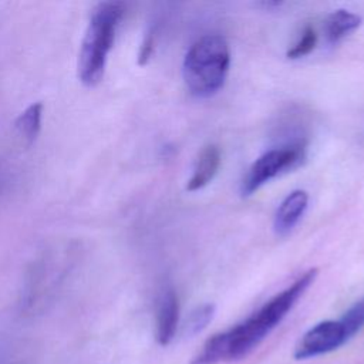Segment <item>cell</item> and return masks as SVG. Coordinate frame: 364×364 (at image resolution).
Here are the masks:
<instances>
[{
    "instance_id": "6da1fadb",
    "label": "cell",
    "mask_w": 364,
    "mask_h": 364,
    "mask_svg": "<svg viewBox=\"0 0 364 364\" xmlns=\"http://www.w3.org/2000/svg\"><path fill=\"white\" fill-rule=\"evenodd\" d=\"M317 276V269L303 273L237 326L206 340L191 364H219L246 357L286 317Z\"/></svg>"
},
{
    "instance_id": "4fadbf2b",
    "label": "cell",
    "mask_w": 364,
    "mask_h": 364,
    "mask_svg": "<svg viewBox=\"0 0 364 364\" xmlns=\"http://www.w3.org/2000/svg\"><path fill=\"white\" fill-rule=\"evenodd\" d=\"M340 320L344 323L350 337H353L364 326V299L353 304Z\"/></svg>"
},
{
    "instance_id": "8fae6325",
    "label": "cell",
    "mask_w": 364,
    "mask_h": 364,
    "mask_svg": "<svg viewBox=\"0 0 364 364\" xmlns=\"http://www.w3.org/2000/svg\"><path fill=\"white\" fill-rule=\"evenodd\" d=\"M213 314H215V306L213 304H202V306L196 307L191 313V316H189V318L185 324L186 334L193 336L196 333H200L209 324Z\"/></svg>"
},
{
    "instance_id": "7c38bea8",
    "label": "cell",
    "mask_w": 364,
    "mask_h": 364,
    "mask_svg": "<svg viewBox=\"0 0 364 364\" xmlns=\"http://www.w3.org/2000/svg\"><path fill=\"white\" fill-rule=\"evenodd\" d=\"M317 44V33L311 26H307L299 38V41L287 51L289 58H301L310 54Z\"/></svg>"
},
{
    "instance_id": "8992f818",
    "label": "cell",
    "mask_w": 364,
    "mask_h": 364,
    "mask_svg": "<svg viewBox=\"0 0 364 364\" xmlns=\"http://www.w3.org/2000/svg\"><path fill=\"white\" fill-rule=\"evenodd\" d=\"M309 203V195L306 191L296 189L290 192L279 205L274 220H273V228L274 232L280 236L287 235L289 232L293 230V228L299 223L301 216L304 215Z\"/></svg>"
},
{
    "instance_id": "277c9868",
    "label": "cell",
    "mask_w": 364,
    "mask_h": 364,
    "mask_svg": "<svg viewBox=\"0 0 364 364\" xmlns=\"http://www.w3.org/2000/svg\"><path fill=\"white\" fill-rule=\"evenodd\" d=\"M306 156V142L293 141L284 146L270 149L260 155L249 168L242 182V193L252 195L260 186L287 169L296 168Z\"/></svg>"
},
{
    "instance_id": "9c48e42d",
    "label": "cell",
    "mask_w": 364,
    "mask_h": 364,
    "mask_svg": "<svg viewBox=\"0 0 364 364\" xmlns=\"http://www.w3.org/2000/svg\"><path fill=\"white\" fill-rule=\"evenodd\" d=\"M363 18L348 10L340 9L330 13L324 23V33L330 43H337L354 30H357L361 24Z\"/></svg>"
},
{
    "instance_id": "52a82bcc",
    "label": "cell",
    "mask_w": 364,
    "mask_h": 364,
    "mask_svg": "<svg viewBox=\"0 0 364 364\" xmlns=\"http://www.w3.org/2000/svg\"><path fill=\"white\" fill-rule=\"evenodd\" d=\"M179 321V301L172 289L165 290L156 307V340L161 346H166L175 337Z\"/></svg>"
},
{
    "instance_id": "ba28073f",
    "label": "cell",
    "mask_w": 364,
    "mask_h": 364,
    "mask_svg": "<svg viewBox=\"0 0 364 364\" xmlns=\"http://www.w3.org/2000/svg\"><path fill=\"white\" fill-rule=\"evenodd\" d=\"M220 165V151L216 145L205 146L195 164L192 176L186 183V189L189 192L199 191L205 188L216 175Z\"/></svg>"
},
{
    "instance_id": "7a4b0ae2",
    "label": "cell",
    "mask_w": 364,
    "mask_h": 364,
    "mask_svg": "<svg viewBox=\"0 0 364 364\" xmlns=\"http://www.w3.org/2000/svg\"><path fill=\"white\" fill-rule=\"evenodd\" d=\"M122 16L124 4L118 1H104L92 10L78 54V78L84 85L101 81Z\"/></svg>"
},
{
    "instance_id": "5b68a950",
    "label": "cell",
    "mask_w": 364,
    "mask_h": 364,
    "mask_svg": "<svg viewBox=\"0 0 364 364\" xmlns=\"http://www.w3.org/2000/svg\"><path fill=\"white\" fill-rule=\"evenodd\" d=\"M350 338L341 320H326L303 334L294 350V357L297 360L314 358L337 350Z\"/></svg>"
},
{
    "instance_id": "30bf717a",
    "label": "cell",
    "mask_w": 364,
    "mask_h": 364,
    "mask_svg": "<svg viewBox=\"0 0 364 364\" xmlns=\"http://www.w3.org/2000/svg\"><path fill=\"white\" fill-rule=\"evenodd\" d=\"M41 114L43 104L34 102L30 107H27L16 121V128L27 144H33L36 136L38 135L41 127Z\"/></svg>"
},
{
    "instance_id": "3957f363",
    "label": "cell",
    "mask_w": 364,
    "mask_h": 364,
    "mask_svg": "<svg viewBox=\"0 0 364 364\" xmlns=\"http://www.w3.org/2000/svg\"><path fill=\"white\" fill-rule=\"evenodd\" d=\"M230 51L220 36L199 38L186 53L183 60V80L195 97H210L218 92L228 77Z\"/></svg>"
},
{
    "instance_id": "5bb4252c",
    "label": "cell",
    "mask_w": 364,
    "mask_h": 364,
    "mask_svg": "<svg viewBox=\"0 0 364 364\" xmlns=\"http://www.w3.org/2000/svg\"><path fill=\"white\" fill-rule=\"evenodd\" d=\"M152 51H154V37H152V34H148L141 44V48L138 53V64L145 65L148 63V60L151 58Z\"/></svg>"
}]
</instances>
